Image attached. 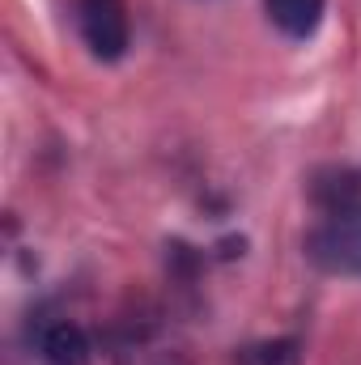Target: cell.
Masks as SVG:
<instances>
[{
	"label": "cell",
	"instance_id": "obj_1",
	"mask_svg": "<svg viewBox=\"0 0 361 365\" xmlns=\"http://www.w3.org/2000/svg\"><path fill=\"white\" fill-rule=\"evenodd\" d=\"M310 200L323 217L306 242L310 259L323 264L327 272L361 276V166L319 175Z\"/></svg>",
	"mask_w": 361,
	"mask_h": 365
},
{
	"label": "cell",
	"instance_id": "obj_2",
	"mask_svg": "<svg viewBox=\"0 0 361 365\" xmlns=\"http://www.w3.org/2000/svg\"><path fill=\"white\" fill-rule=\"evenodd\" d=\"M77 30L93 60L115 64L132 47V17L128 0H77Z\"/></svg>",
	"mask_w": 361,
	"mask_h": 365
},
{
	"label": "cell",
	"instance_id": "obj_3",
	"mask_svg": "<svg viewBox=\"0 0 361 365\" xmlns=\"http://www.w3.org/2000/svg\"><path fill=\"white\" fill-rule=\"evenodd\" d=\"M34 365H90V340L77 323L56 319L34 340Z\"/></svg>",
	"mask_w": 361,
	"mask_h": 365
},
{
	"label": "cell",
	"instance_id": "obj_4",
	"mask_svg": "<svg viewBox=\"0 0 361 365\" xmlns=\"http://www.w3.org/2000/svg\"><path fill=\"white\" fill-rule=\"evenodd\" d=\"M268 21L285 34V38H310L323 21L327 0H264Z\"/></svg>",
	"mask_w": 361,
	"mask_h": 365
},
{
	"label": "cell",
	"instance_id": "obj_5",
	"mask_svg": "<svg viewBox=\"0 0 361 365\" xmlns=\"http://www.w3.org/2000/svg\"><path fill=\"white\" fill-rule=\"evenodd\" d=\"M119 365H187L179 349H166V344H153V340H141L132 349H123Z\"/></svg>",
	"mask_w": 361,
	"mask_h": 365
},
{
	"label": "cell",
	"instance_id": "obj_6",
	"mask_svg": "<svg viewBox=\"0 0 361 365\" xmlns=\"http://www.w3.org/2000/svg\"><path fill=\"white\" fill-rule=\"evenodd\" d=\"M255 365H298V344L293 340H276V344H264L251 353Z\"/></svg>",
	"mask_w": 361,
	"mask_h": 365
}]
</instances>
